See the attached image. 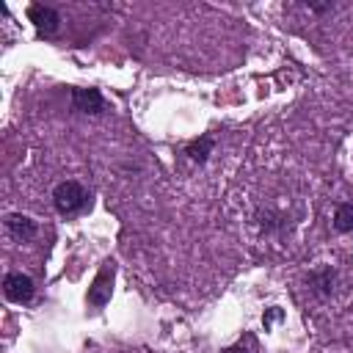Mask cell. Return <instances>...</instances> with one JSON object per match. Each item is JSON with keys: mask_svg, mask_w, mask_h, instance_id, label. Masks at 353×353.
Masks as SVG:
<instances>
[{"mask_svg": "<svg viewBox=\"0 0 353 353\" xmlns=\"http://www.w3.org/2000/svg\"><path fill=\"white\" fill-rule=\"evenodd\" d=\"M52 204H55V210H58L61 215H77V212H83V210L91 204V196H88V190H85L80 182L66 179V182L55 185V190H52Z\"/></svg>", "mask_w": 353, "mask_h": 353, "instance_id": "obj_1", "label": "cell"}, {"mask_svg": "<svg viewBox=\"0 0 353 353\" xmlns=\"http://www.w3.org/2000/svg\"><path fill=\"white\" fill-rule=\"evenodd\" d=\"M33 292H36V284H33V279L28 273H22V270L6 273V279H3V295L8 301L28 303V301H33Z\"/></svg>", "mask_w": 353, "mask_h": 353, "instance_id": "obj_2", "label": "cell"}, {"mask_svg": "<svg viewBox=\"0 0 353 353\" xmlns=\"http://www.w3.org/2000/svg\"><path fill=\"white\" fill-rule=\"evenodd\" d=\"M113 279H116V265L113 262H105L99 268V273L94 276L91 287H88V303L91 306H105L113 295Z\"/></svg>", "mask_w": 353, "mask_h": 353, "instance_id": "obj_3", "label": "cell"}, {"mask_svg": "<svg viewBox=\"0 0 353 353\" xmlns=\"http://www.w3.org/2000/svg\"><path fill=\"white\" fill-rule=\"evenodd\" d=\"M28 19L39 30V36H55L58 28H61V14L52 6H44V3L28 6Z\"/></svg>", "mask_w": 353, "mask_h": 353, "instance_id": "obj_4", "label": "cell"}, {"mask_svg": "<svg viewBox=\"0 0 353 353\" xmlns=\"http://www.w3.org/2000/svg\"><path fill=\"white\" fill-rule=\"evenodd\" d=\"M72 105L80 113H102L105 110V97L99 94V88H72Z\"/></svg>", "mask_w": 353, "mask_h": 353, "instance_id": "obj_5", "label": "cell"}, {"mask_svg": "<svg viewBox=\"0 0 353 353\" xmlns=\"http://www.w3.org/2000/svg\"><path fill=\"white\" fill-rule=\"evenodd\" d=\"M6 232L14 237V240H19V243H28V240H33L36 237V221L33 218H28V215H19V212H11L8 218H6Z\"/></svg>", "mask_w": 353, "mask_h": 353, "instance_id": "obj_6", "label": "cell"}, {"mask_svg": "<svg viewBox=\"0 0 353 353\" xmlns=\"http://www.w3.org/2000/svg\"><path fill=\"white\" fill-rule=\"evenodd\" d=\"M306 284L312 287V292L314 295H320V298H328L331 292H334V287H336V270L334 268H317V270H312L309 276H306Z\"/></svg>", "mask_w": 353, "mask_h": 353, "instance_id": "obj_7", "label": "cell"}, {"mask_svg": "<svg viewBox=\"0 0 353 353\" xmlns=\"http://www.w3.org/2000/svg\"><path fill=\"white\" fill-rule=\"evenodd\" d=\"M215 149V138L212 135H201V138H196V141H190L188 146H185V154L193 160V163H207V157H210V152Z\"/></svg>", "mask_w": 353, "mask_h": 353, "instance_id": "obj_8", "label": "cell"}, {"mask_svg": "<svg viewBox=\"0 0 353 353\" xmlns=\"http://www.w3.org/2000/svg\"><path fill=\"white\" fill-rule=\"evenodd\" d=\"M334 229L336 232H353V204L350 201H345V204L336 207V212H334Z\"/></svg>", "mask_w": 353, "mask_h": 353, "instance_id": "obj_9", "label": "cell"}, {"mask_svg": "<svg viewBox=\"0 0 353 353\" xmlns=\"http://www.w3.org/2000/svg\"><path fill=\"white\" fill-rule=\"evenodd\" d=\"M276 320H281V309L279 306H273L265 317H262V323H265V328H270V323H276Z\"/></svg>", "mask_w": 353, "mask_h": 353, "instance_id": "obj_10", "label": "cell"}, {"mask_svg": "<svg viewBox=\"0 0 353 353\" xmlns=\"http://www.w3.org/2000/svg\"><path fill=\"white\" fill-rule=\"evenodd\" d=\"M306 8H309V11H314V14H323V11L334 8V6H331V3H323V6H317V3H306Z\"/></svg>", "mask_w": 353, "mask_h": 353, "instance_id": "obj_11", "label": "cell"}, {"mask_svg": "<svg viewBox=\"0 0 353 353\" xmlns=\"http://www.w3.org/2000/svg\"><path fill=\"white\" fill-rule=\"evenodd\" d=\"M223 353H248V350H245L243 345H232V347H226Z\"/></svg>", "mask_w": 353, "mask_h": 353, "instance_id": "obj_12", "label": "cell"}]
</instances>
